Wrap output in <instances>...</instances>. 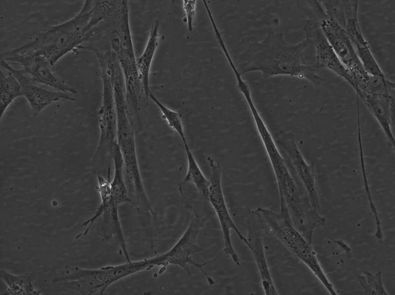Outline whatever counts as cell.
I'll return each instance as SVG.
<instances>
[{
    "label": "cell",
    "mask_w": 395,
    "mask_h": 295,
    "mask_svg": "<svg viewBox=\"0 0 395 295\" xmlns=\"http://www.w3.org/2000/svg\"><path fill=\"white\" fill-rule=\"evenodd\" d=\"M309 45L306 39L290 44L282 33L270 32L263 41L251 43L241 53L238 71L241 75L260 71L265 77L288 76L306 80L314 86H319L324 81L317 73L320 69L305 60Z\"/></svg>",
    "instance_id": "obj_1"
},
{
    "label": "cell",
    "mask_w": 395,
    "mask_h": 295,
    "mask_svg": "<svg viewBox=\"0 0 395 295\" xmlns=\"http://www.w3.org/2000/svg\"><path fill=\"white\" fill-rule=\"evenodd\" d=\"M93 1H85L79 12L63 23L38 32L20 47L9 50L18 54H38L53 66L66 54L85 42V29L91 17Z\"/></svg>",
    "instance_id": "obj_2"
},
{
    "label": "cell",
    "mask_w": 395,
    "mask_h": 295,
    "mask_svg": "<svg viewBox=\"0 0 395 295\" xmlns=\"http://www.w3.org/2000/svg\"><path fill=\"white\" fill-rule=\"evenodd\" d=\"M255 211L266 231L277 238L304 264L330 295H338L322 269L312 244L295 227L287 210L280 208L279 212H276L260 207Z\"/></svg>",
    "instance_id": "obj_3"
},
{
    "label": "cell",
    "mask_w": 395,
    "mask_h": 295,
    "mask_svg": "<svg viewBox=\"0 0 395 295\" xmlns=\"http://www.w3.org/2000/svg\"><path fill=\"white\" fill-rule=\"evenodd\" d=\"M111 32L112 51L118 61L123 76L128 106L138 114L143 97L148 101L140 84L129 22L128 1L121 0L118 14ZM147 104V103H146Z\"/></svg>",
    "instance_id": "obj_4"
},
{
    "label": "cell",
    "mask_w": 395,
    "mask_h": 295,
    "mask_svg": "<svg viewBox=\"0 0 395 295\" xmlns=\"http://www.w3.org/2000/svg\"><path fill=\"white\" fill-rule=\"evenodd\" d=\"M114 98L117 113V143L122 155L127 178L134 190L139 208L146 212L153 213L154 211L140 171L135 133L126 95L119 92L116 93Z\"/></svg>",
    "instance_id": "obj_5"
},
{
    "label": "cell",
    "mask_w": 395,
    "mask_h": 295,
    "mask_svg": "<svg viewBox=\"0 0 395 295\" xmlns=\"http://www.w3.org/2000/svg\"><path fill=\"white\" fill-rule=\"evenodd\" d=\"M103 84L102 99L98 111L99 139L92 158L95 171L103 168L107 157L110 156L113 145L117 142V113L111 71L107 59L98 58Z\"/></svg>",
    "instance_id": "obj_6"
},
{
    "label": "cell",
    "mask_w": 395,
    "mask_h": 295,
    "mask_svg": "<svg viewBox=\"0 0 395 295\" xmlns=\"http://www.w3.org/2000/svg\"><path fill=\"white\" fill-rule=\"evenodd\" d=\"M206 160L210 170V184L207 200L209 202L215 211L221 228L224 253L232 260L235 264L239 267L240 260L232 244L231 230L237 234L239 239L246 246L248 244L247 240L235 224L229 212L222 186V169L220 165L211 156H208Z\"/></svg>",
    "instance_id": "obj_7"
},
{
    "label": "cell",
    "mask_w": 395,
    "mask_h": 295,
    "mask_svg": "<svg viewBox=\"0 0 395 295\" xmlns=\"http://www.w3.org/2000/svg\"><path fill=\"white\" fill-rule=\"evenodd\" d=\"M204 219L193 215L186 230L173 247L165 253L159 254L160 266L169 265L178 266L184 269L188 275H191L190 266L200 270L206 276L210 285L214 284L213 280L205 272L203 267L206 262L199 263L193 259V256L201 251L203 249L197 243L199 233L203 225Z\"/></svg>",
    "instance_id": "obj_8"
},
{
    "label": "cell",
    "mask_w": 395,
    "mask_h": 295,
    "mask_svg": "<svg viewBox=\"0 0 395 295\" xmlns=\"http://www.w3.org/2000/svg\"><path fill=\"white\" fill-rule=\"evenodd\" d=\"M320 28L342 64L358 84L369 76L363 68L346 30L334 20L325 16L319 20Z\"/></svg>",
    "instance_id": "obj_9"
},
{
    "label": "cell",
    "mask_w": 395,
    "mask_h": 295,
    "mask_svg": "<svg viewBox=\"0 0 395 295\" xmlns=\"http://www.w3.org/2000/svg\"><path fill=\"white\" fill-rule=\"evenodd\" d=\"M243 95L249 108L256 128L273 167L279 193L289 192L296 186V179L288 169L285 159L257 109L251 92L246 91L243 93Z\"/></svg>",
    "instance_id": "obj_10"
},
{
    "label": "cell",
    "mask_w": 395,
    "mask_h": 295,
    "mask_svg": "<svg viewBox=\"0 0 395 295\" xmlns=\"http://www.w3.org/2000/svg\"><path fill=\"white\" fill-rule=\"evenodd\" d=\"M0 59L21 66L22 72L29 75L30 79L35 83L42 84L67 93H77L58 77L53 71L52 65L42 55L18 54L8 51L1 53Z\"/></svg>",
    "instance_id": "obj_11"
},
{
    "label": "cell",
    "mask_w": 395,
    "mask_h": 295,
    "mask_svg": "<svg viewBox=\"0 0 395 295\" xmlns=\"http://www.w3.org/2000/svg\"><path fill=\"white\" fill-rule=\"evenodd\" d=\"M309 16L304 30L306 40L314 47L316 53L315 64L319 68H326L333 72L347 82L353 88L355 82L348 70L341 62L323 35L319 26V21Z\"/></svg>",
    "instance_id": "obj_12"
},
{
    "label": "cell",
    "mask_w": 395,
    "mask_h": 295,
    "mask_svg": "<svg viewBox=\"0 0 395 295\" xmlns=\"http://www.w3.org/2000/svg\"><path fill=\"white\" fill-rule=\"evenodd\" d=\"M247 248L251 252L261 279L262 289L266 295H279L270 271L263 244L262 220L255 210L248 211L245 217Z\"/></svg>",
    "instance_id": "obj_13"
},
{
    "label": "cell",
    "mask_w": 395,
    "mask_h": 295,
    "mask_svg": "<svg viewBox=\"0 0 395 295\" xmlns=\"http://www.w3.org/2000/svg\"><path fill=\"white\" fill-rule=\"evenodd\" d=\"M358 0H344L345 23L344 29L348 35L365 70L369 74L385 77L365 39L358 16Z\"/></svg>",
    "instance_id": "obj_14"
},
{
    "label": "cell",
    "mask_w": 395,
    "mask_h": 295,
    "mask_svg": "<svg viewBox=\"0 0 395 295\" xmlns=\"http://www.w3.org/2000/svg\"><path fill=\"white\" fill-rule=\"evenodd\" d=\"M0 66L12 74L19 83L22 95L28 102L34 117L38 116L46 107L55 102L61 100L79 101L68 93L48 90L36 84L21 70L14 68L3 59H0Z\"/></svg>",
    "instance_id": "obj_15"
},
{
    "label": "cell",
    "mask_w": 395,
    "mask_h": 295,
    "mask_svg": "<svg viewBox=\"0 0 395 295\" xmlns=\"http://www.w3.org/2000/svg\"><path fill=\"white\" fill-rule=\"evenodd\" d=\"M276 142L281 149V152H283L285 157L284 159L288 160L294 175L306 191L312 206L318 211L320 203L313 169L305 161L292 136L281 135Z\"/></svg>",
    "instance_id": "obj_16"
},
{
    "label": "cell",
    "mask_w": 395,
    "mask_h": 295,
    "mask_svg": "<svg viewBox=\"0 0 395 295\" xmlns=\"http://www.w3.org/2000/svg\"><path fill=\"white\" fill-rule=\"evenodd\" d=\"M378 122L391 143L394 144L392 117L394 111V92L358 95Z\"/></svg>",
    "instance_id": "obj_17"
},
{
    "label": "cell",
    "mask_w": 395,
    "mask_h": 295,
    "mask_svg": "<svg viewBox=\"0 0 395 295\" xmlns=\"http://www.w3.org/2000/svg\"><path fill=\"white\" fill-rule=\"evenodd\" d=\"M159 21L157 20L152 26L144 50L137 60L139 79L142 89L148 99L150 92L149 76L151 66L159 43Z\"/></svg>",
    "instance_id": "obj_18"
},
{
    "label": "cell",
    "mask_w": 395,
    "mask_h": 295,
    "mask_svg": "<svg viewBox=\"0 0 395 295\" xmlns=\"http://www.w3.org/2000/svg\"><path fill=\"white\" fill-rule=\"evenodd\" d=\"M110 157L113 162L114 169L111 181V201L118 206L125 203L133 204L128 194L123 174V160L117 142L112 146Z\"/></svg>",
    "instance_id": "obj_19"
},
{
    "label": "cell",
    "mask_w": 395,
    "mask_h": 295,
    "mask_svg": "<svg viewBox=\"0 0 395 295\" xmlns=\"http://www.w3.org/2000/svg\"><path fill=\"white\" fill-rule=\"evenodd\" d=\"M1 279L6 285L4 295H41V291L35 288V273L27 272L20 275L11 273L5 270L0 272Z\"/></svg>",
    "instance_id": "obj_20"
},
{
    "label": "cell",
    "mask_w": 395,
    "mask_h": 295,
    "mask_svg": "<svg viewBox=\"0 0 395 295\" xmlns=\"http://www.w3.org/2000/svg\"><path fill=\"white\" fill-rule=\"evenodd\" d=\"M187 159L186 174L181 181V184L191 183L194 185L202 196L207 200L209 180H208L199 167L186 140L183 141Z\"/></svg>",
    "instance_id": "obj_21"
},
{
    "label": "cell",
    "mask_w": 395,
    "mask_h": 295,
    "mask_svg": "<svg viewBox=\"0 0 395 295\" xmlns=\"http://www.w3.org/2000/svg\"><path fill=\"white\" fill-rule=\"evenodd\" d=\"M22 96L20 84L17 80L10 73L5 75L0 72V119L7 108L19 96Z\"/></svg>",
    "instance_id": "obj_22"
},
{
    "label": "cell",
    "mask_w": 395,
    "mask_h": 295,
    "mask_svg": "<svg viewBox=\"0 0 395 295\" xmlns=\"http://www.w3.org/2000/svg\"><path fill=\"white\" fill-rule=\"evenodd\" d=\"M149 98L156 104L160 110L163 119L168 126L181 138L182 142L186 140L181 115L179 111L173 110L162 104L151 91Z\"/></svg>",
    "instance_id": "obj_23"
},
{
    "label": "cell",
    "mask_w": 395,
    "mask_h": 295,
    "mask_svg": "<svg viewBox=\"0 0 395 295\" xmlns=\"http://www.w3.org/2000/svg\"><path fill=\"white\" fill-rule=\"evenodd\" d=\"M357 278L365 295H389L383 284L382 271L373 274L367 271H363L357 276Z\"/></svg>",
    "instance_id": "obj_24"
},
{
    "label": "cell",
    "mask_w": 395,
    "mask_h": 295,
    "mask_svg": "<svg viewBox=\"0 0 395 295\" xmlns=\"http://www.w3.org/2000/svg\"><path fill=\"white\" fill-rule=\"evenodd\" d=\"M107 178H105L101 173H96L97 186V188L100 196V204H106L112 199V186L110 178V167L108 168Z\"/></svg>",
    "instance_id": "obj_25"
},
{
    "label": "cell",
    "mask_w": 395,
    "mask_h": 295,
    "mask_svg": "<svg viewBox=\"0 0 395 295\" xmlns=\"http://www.w3.org/2000/svg\"><path fill=\"white\" fill-rule=\"evenodd\" d=\"M360 150H361L360 155H361V165H362L361 167H362V172L363 173V180H364V188H365V192L366 193V194H367V197H368V203H369V207H370L371 211L372 212V214H373V215L374 216V217L375 218V222H376V228H377V229H379V228H380L381 227V226H382L381 222V221H380V218H379V213H378V210H377V209L376 208V206H375V204H374V202L373 201L372 197H371V193H370V189H369V185H368V182H367V177H366V172H365V169H364V162H363V158L362 157V150L361 149Z\"/></svg>",
    "instance_id": "obj_26"
},
{
    "label": "cell",
    "mask_w": 395,
    "mask_h": 295,
    "mask_svg": "<svg viewBox=\"0 0 395 295\" xmlns=\"http://www.w3.org/2000/svg\"><path fill=\"white\" fill-rule=\"evenodd\" d=\"M196 0H183V8L185 12L188 29L190 32L193 30L194 21L196 13Z\"/></svg>",
    "instance_id": "obj_27"
}]
</instances>
